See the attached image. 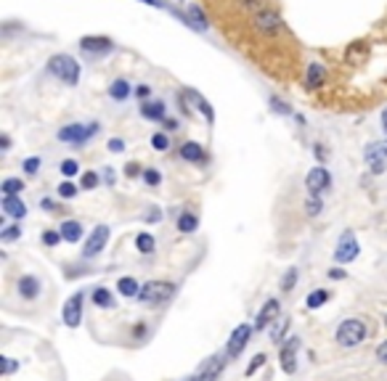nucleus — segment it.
Returning a JSON list of instances; mask_svg holds the SVG:
<instances>
[{"instance_id":"1","label":"nucleus","mask_w":387,"mask_h":381,"mask_svg":"<svg viewBox=\"0 0 387 381\" xmlns=\"http://www.w3.org/2000/svg\"><path fill=\"white\" fill-rule=\"evenodd\" d=\"M337 342L340 347H358V344L366 342V336H369V329H366V323L358 320V318H347L342 320L340 326H337Z\"/></svg>"},{"instance_id":"2","label":"nucleus","mask_w":387,"mask_h":381,"mask_svg":"<svg viewBox=\"0 0 387 381\" xmlns=\"http://www.w3.org/2000/svg\"><path fill=\"white\" fill-rule=\"evenodd\" d=\"M48 72H51L56 79H61L64 85H77V79H80V64H77L72 56H67V53L54 56V59L48 61Z\"/></svg>"},{"instance_id":"3","label":"nucleus","mask_w":387,"mask_h":381,"mask_svg":"<svg viewBox=\"0 0 387 381\" xmlns=\"http://www.w3.org/2000/svg\"><path fill=\"white\" fill-rule=\"evenodd\" d=\"M173 294H175V283H170V281H149L138 291V300L144 304H162L167 302Z\"/></svg>"},{"instance_id":"4","label":"nucleus","mask_w":387,"mask_h":381,"mask_svg":"<svg viewBox=\"0 0 387 381\" xmlns=\"http://www.w3.org/2000/svg\"><path fill=\"white\" fill-rule=\"evenodd\" d=\"M96 132H98V122H91V125H80V122H77V125L61 127V130H59V141H61V143L82 146V143H88Z\"/></svg>"},{"instance_id":"5","label":"nucleus","mask_w":387,"mask_h":381,"mask_svg":"<svg viewBox=\"0 0 387 381\" xmlns=\"http://www.w3.org/2000/svg\"><path fill=\"white\" fill-rule=\"evenodd\" d=\"M252 24L266 38H276L281 29H284V22H281V16L273 8H263V11L252 13Z\"/></svg>"},{"instance_id":"6","label":"nucleus","mask_w":387,"mask_h":381,"mask_svg":"<svg viewBox=\"0 0 387 381\" xmlns=\"http://www.w3.org/2000/svg\"><path fill=\"white\" fill-rule=\"evenodd\" d=\"M82 291H77V294H72L67 302H64V307H61V318H64V323H67L69 329H77L82 320Z\"/></svg>"},{"instance_id":"7","label":"nucleus","mask_w":387,"mask_h":381,"mask_svg":"<svg viewBox=\"0 0 387 381\" xmlns=\"http://www.w3.org/2000/svg\"><path fill=\"white\" fill-rule=\"evenodd\" d=\"M297 350H300V339L297 336H287V342L281 344V371L284 373H294L297 371Z\"/></svg>"},{"instance_id":"8","label":"nucleus","mask_w":387,"mask_h":381,"mask_svg":"<svg viewBox=\"0 0 387 381\" xmlns=\"http://www.w3.org/2000/svg\"><path fill=\"white\" fill-rule=\"evenodd\" d=\"M358 257V241H356V236L347 231L345 236L337 241V249H334V260L337 263H353Z\"/></svg>"},{"instance_id":"9","label":"nucleus","mask_w":387,"mask_h":381,"mask_svg":"<svg viewBox=\"0 0 387 381\" xmlns=\"http://www.w3.org/2000/svg\"><path fill=\"white\" fill-rule=\"evenodd\" d=\"M250 336H252V326L250 323H241V326H236L234 329V334H231V339H228V347H226V355L228 357H236L247 347V342H250Z\"/></svg>"},{"instance_id":"10","label":"nucleus","mask_w":387,"mask_h":381,"mask_svg":"<svg viewBox=\"0 0 387 381\" xmlns=\"http://www.w3.org/2000/svg\"><path fill=\"white\" fill-rule=\"evenodd\" d=\"M107 241H109V228L107 225H96V231L88 236V241H85L82 254H85V257H96L98 251L107 247Z\"/></svg>"},{"instance_id":"11","label":"nucleus","mask_w":387,"mask_h":381,"mask_svg":"<svg viewBox=\"0 0 387 381\" xmlns=\"http://www.w3.org/2000/svg\"><path fill=\"white\" fill-rule=\"evenodd\" d=\"M305 185H308L310 194H321V191H326V188L332 185V175H329L326 167H316V170L308 172Z\"/></svg>"},{"instance_id":"12","label":"nucleus","mask_w":387,"mask_h":381,"mask_svg":"<svg viewBox=\"0 0 387 381\" xmlns=\"http://www.w3.org/2000/svg\"><path fill=\"white\" fill-rule=\"evenodd\" d=\"M281 313V302L279 300H268L263 307H260V313H257V320H255V331H263L268 329L273 320H276V316Z\"/></svg>"},{"instance_id":"13","label":"nucleus","mask_w":387,"mask_h":381,"mask_svg":"<svg viewBox=\"0 0 387 381\" xmlns=\"http://www.w3.org/2000/svg\"><path fill=\"white\" fill-rule=\"evenodd\" d=\"M19 297L22 300H38L40 297V281H38V276L19 278Z\"/></svg>"},{"instance_id":"14","label":"nucleus","mask_w":387,"mask_h":381,"mask_svg":"<svg viewBox=\"0 0 387 381\" xmlns=\"http://www.w3.org/2000/svg\"><path fill=\"white\" fill-rule=\"evenodd\" d=\"M80 48L85 53H109L112 51V40L109 38H96V35H91V38H82L80 40Z\"/></svg>"},{"instance_id":"15","label":"nucleus","mask_w":387,"mask_h":381,"mask_svg":"<svg viewBox=\"0 0 387 381\" xmlns=\"http://www.w3.org/2000/svg\"><path fill=\"white\" fill-rule=\"evenodd\" d=\"M181 98H183V101H188V104H194V106H197V109H199L202 114H204V119H207V122L213 125V122H215L213 106L207 104V101L202 98L199 93H194V91H183V93H181Z\"/></svg>"},{"instance_id":"16","label":"nucleus","mask_w":387,"mask_h":381,"mask_svg":"<svg viewBox=\"0 0 387 381\" xmlns=\"http://www.w3.org/2000/svg\"><path fill=\"white\" fill-rule=\"evenodd\" d=\"M181 157L191 162V164H204L207 162V154H204V148L199 143H194V141H186V143L181 146Z\"/></svg>"},{"instance_id":"17","label":"nucleus","mask_w":387,"mask_h":381,"mask_svg":"<svg viewBox=\"0 0 387 381\" xmlns=\"http://www.w3.org/2000/svg\"><path fill=\"white\" fill-rule=\"evenodd\" d=\"M141 117L149 122H165V104L162 101H144L141 104Z\"/></svg>"},{"instance_id":"18","label":"nucleus","mask_w":387,"mask_h":381,"mask_svg":"<svg viewBox=\"0 0 387 381\" xmlns=\"http://www.w3.org/2000/svg\"><path fill=\"white\" fill-rule=\"evenodd\" d=\"M324 79H326V69H324V64H319V61L308 64L305 85L310 88V91H316V88H321V85H324Z\"/></svg>"},{"instance_id":"19","label":"nucleus","mask_w":387,"mask_h":381,"mask_svg":"<svg viewBox=\"0 0 387 381\" xmlns=\"http://www.w3.org/2000/svg\"><path fill=\"white\" fill-rule=\"evenodd\" d=\"M3 212L8 215V217H24L27 215V204L22 201L19 196H3Z\"/></svg>"},{"instance_id":"20","label":"nucleus","mask_w":387,"mask_h":381,"mask_svg":"<svg viewBox=\"0 0 387 381\" xmlns=\"http://www.w3.org/2000/svg\"><path fill=\"white\" fill-rule=\"evenodd\" d=\"M130 93H133V88H130V82L128 79H114L112 85H109V98L112 101H128L130 98Z\"/></svg>"},{"instance_id":"21","label":"nucleus","mask_w":387,"mask_h":381,"mask_svg":"<svg viewBox=\"0 0 387 381\" xmlns=\"http://www.w3.org/2000/svg\"><path fill=\"white\" fill-rule=\"evenodd\" d=\"M61 236H64V241H69V244L80 241V236H82V225L77 223V220H64V225H61Z\"/></svg>"},{"instance_id":"22","label":"nucleus","mask_w":387,"mask_h":381,"mask_svg":"<svg viewBox=\"0 0 387 381\" xmlns=\"http://www.w3.org/2000/svg\"><path fill=\"white\" fill-rule=\"evenodd\" d=\"M220 371H223V357H213V363L202 371L199 376H194V379H197V381H215Z\"/></svg>"},{"instance_id":"23","label":"nucleus","mask_w":387,"mask_h":381,"mask_svg":"<svg viewBox=\"0 0 387 381\" xmlns=\"http://www.w3.org/2000/svg\"><path fill=\"white\" fill-rule=\"evenodd\" d=\"M363 157H366L369 164H374V162H385L387 159V141L385 143H372L369 148H366V154H363Z\"/></svg>"},{"instance_id":"24","label":"nucleus","mask_w":387,"mask_h":381,"mask_svg":"<svg viewBox=\"0 0 387 381\" xmlns=\"http://www.w3.org/2000/svg\"><path fill=\"white\" fill-rule=\"evenodd\" d=\"M117 289H120L122 297H138L141 286H138V281H135L133 276H128V278H120V281H117Z\"/></svg>"},{"instance_id":"25","label":"nucleus","mask_w":387,"mask_h":381,"mask_svg":"<svg viewBox=\"0 0 387 381\" xmlns=\"http://www.w3.org/2000/svg\"><path fill=\"white\" fill-rule=\"evenodd\" d=\"M329 297H332V294H329L326 289H316V291H310V294H308L305 304L310 307V310H316V307H324V304L329 302Z\"/></svg>"},{"instance_id":"26","label":"nucleus","mask_w":387,"mask_h":381,"mask_svg":"<svg viewBox=\"0 0 387 381\" xmlns=\"http://www.w3.org/2000/svg\"><path fill=\"white\" fill-rule=\"evenodd\" d=\"M0 191H3V196H19L24 191V183L19 178H6L3 185H0Z\"/></svg>"},{"instance_id":"27","label":"nucleus","mask_w":387,"mask_h":381,"mask_svg":"<svg viewBox=\"0 0 387 381\" xmlns=\"http://www.w3.org/2000/svg\"><path fill=\"white\" fill-rule=\"evenodd\" d=\"M188 24L191 26H197V29H207V16L202 13L199 6H188Z\"/></svg>"},{"instance_id":"28","label":"nucleus","mask_w":387,"mask_h":381,"mask_svg":"<svg viewBox=\"0 0 387 381\" xmlns=\"http://www.w3.org/2000/svg\"><path fill=\"white\" fill-rule=\"evenodd\" d=\"M197 225H199V220H197V215H191V212H183V215L178 217V231H181V233H194Z\"/></svg>"},{"instance_id":"29","label":"nucleus","mask_w":387,"mask_h":381,"mask_svg":"<svg viewBox=\"0 0 387 381\" xmlns=\"http://www.w3.org/2000/svg\"><path fill=\"white\" fill-rule=\"evenodd\" d=\"M93 302L98 304V307H107V310H112V307H114V297H112V291L109 289L98 286V289L93 291Z\"/></svg>"},{"instance_id":"30","label":"nucleus","mask_w":387,"mask_h":381,"mask_svg":"<svg viewBox=\"0 0 387 381\" xmlns=\"http://www.w3.org/2000/svg\"><path fill=\"white\" fill-rule=\"evenodd\" d=\"M135 249L141 251V254H151L154 251V236L151 233H138L135 236Z\"/></svg>"},{"instance_id":"31","label":"nucleus","mask_w":387,"mask_h":381,"mask_svg":"<svg viewBox=\"0 0 387 381\" xmlns=\"http://www.w3.org/2000/svg\"><path fill=\"white\" fill-rule=\"evenodd\" d=\"M321 210H324V201H321L319 194H310L305 201V212L310 215V217H316V215H321Z\"/></svg>"},{"instance_id":"32","label":"nucleus","mask_w":387,"mask_h":381,"mask_svg":"<svg viewBox=\"0 0 387 381\" xmlns=\"http://www.w3.org/2000/svg\"><path fill=\"white\" fill-rule=\"evenodd\" d=\"M287 329H289V318H281L279 326H273V331H271V339H273V344L284 342V334H287Z\"/></svg>"},{"instance_id":"33","label":"nucleus","mask_w":387,"mask_h":381,"mask_svg":"<svg viewBox=\"0 0 387 381\" xmlns=\"http://www.w3.org/2000/svg\"><path fill=\"white\" fill-rule=\"evenodd\" d=\"M297 267H289L287 273H284V278H281V291H292L294 289V283H297Z\"/></svg>"},{"instance_id":"34","label":"nucleus","mask_w":387,"mask_h":381,"mask_svg":"<svg viewBox=\"0 0 387 381\" xmlns=\"http://www.w3.org/2000/svg\"><path fill=\"white\" fill-rule=\"evenodd\" d=\"M151 146H154L157 151H167V148H170V138H167L165 132H154V135H151Z\"/></svg>"},{"instance_id":"35","label":"nucleus","mask_w":387,"mask_h":381,"mask_svg":"<svg viewBox=\"0 0 387 381\" xmlns=\"http://www.w3.org/2000/svg\"><path fill=\"white\" fill-rule=\"evenodd\" d=\"M59 170H61V175L72 178V175H77V170H80V167H77V162H75V159H64V162L59 164Z\"/></svg>"},{"instance_id":"36","label":"nucleus","mask_w":387,"mask_h":381,"mask_svg":"<svg viewBox=\"0 0 387 381\" xmlns=\"http://www.w3.org/2000/svg\"><path fill=\"white\" fill-rule=\"evenodd\" d=\"M101 183V178H98V175H96V172H85V175H82V188H85V191H93L96 185Z\"/></svg>"},{"instance_id":"37","label":"nucleus","mask_w":387,"mask_h":381,"mask_svg":"<svg viewBox=\"0 0 387 381\" xmlns=\"http://www.w3.org/2000/svg\"><path fill=\"white\" fill-rule=\"evenodd\" d=\"M61 238H64L61 236V231H43V244H45V247H56Z\"/></svg>"},{"instance_id":"38","label":"nucleus","mask_w":387,"mask_h":381,"mask_svg":"<svg viewBox=\"0 0 387 381\" xmlns=\"http://www.w3.org/2000/svg\"><path fill=\"white\" fill-rule=\"evenodd\" d=\"M144 183L146 185H160L162 183V175L154 167H149V170H144Z\"/></svg>"},{"instance_id":"39","label":"nucleus","mask_w":387,"mask_h":381,"mask_svg":"<svg viewBox=\"0 0 387 381\" xmlns=\"http://www.w3.org/2000/svg\"><path fill=\"white\" fill-rule=\"evenodd\" d=\"M358 56H361V59L366 56V45H361V42H356V45H350V51H347V61L353 64V61H356Z\"/></svg>"},{"instance_id":"40","label":"nucleus","mask_w":387,"mask_h":381,"mask_svg":"<svg viewBox=\"0 0 387 381\" xmlns=\"http://www.w3.org/2000/svg\"><path fill=\"white\" fill-rule=\"evenodd\" d=\"M19 236H22V228H19V225H8V228L0 233V238H3V241H16Z\"/></svg>"},{"instance_id":"41","label":"nucleus","mask_w":387,"mask_h":381,"mask_svg":"<svg viewBox=\"0 0 387 381\" xmlns=\"http://www.w3.org/2000/svg\"><path fill=\"white\" fill-rule=\"evenodd\" d=\"M56 191H59V196H61V199H75V196H77V188H75L72 183H61L59 188H56Z\"/></svg>"},{"instance_id":"42","label":"nucleus","mask_w":387,"mask_h":381,"mask_svg":"<svg viewBox=\"0 0 387 381\" xmlns=\"http://www.w3.org/2000/svg\"><path fill=\"white\" fill-rule=\"evenodd\" d=\"M16 368H19V363H16L14 357H3V368H0V373H3V376H11Z\"/></svg>"},{"instance_id":"43","label":"nucleus","mask_w":387,"mask_h":381,"mask_svg":"<svg viewBox=\"0 0 387 381\" xmlns=\"http://www.w3.org/2000/svg\"><path fill=\"white\" fill-rule=\"evenodd\" d=\"M241 6H244V8H247V11H263V8H266V0H241Z\"/></svg>"},{"instance_id":"44","label":"nucleus","mask_w":387,"mask_h":381,"mask_svg":"<svg viewBox=\"0 0 387 381\" xmlns=\"http://www.w3.org/2000/svg\"><path fill=\"white\" fill-rule=\"evenodd\" d=\"M40 164L43 162L38 157H29L27 162H24V172H27V175H35V172L40 170Z\"/></svg>"},{"instance_id":"45","label":"nucleus","mask_w":387,"mask_h":381,"mask_svg":"<svg viewBox=\"0 0 387 381\" xmlns=\"http://www.w3.org/2000/svg\"><path fill=\"white\" fill-rule=\"evenodd\" d=\"M263 363H266V355H255V360L247 366V376H252L257 368H263Z\"/></svg>"},{"instance_id":"46","label":"nucleus","mask_w":387,"mask_h":381,"mask_svg":"<svg viewBox=\"0 0 387 381\" xmlns=\"http://www.w3.org/2000/svg\"><path fill=\"white\" fill-rule=\"evenodd\" d=\"M271 106H273V111H279V114H292V109L284 104V101H279V98H271Z\"/></svg>"},{"instance_id":"47","label":"nucleus","mask_w":387,"mask_h":381,"mask_svg":"<svg viewBox=\"0 0 387 381\" xmlns=\"http://www.w3.org/2000/svg\"><path fill=\"white\" fill-rule=\"evenodd\" d=\"M377 360H379V363H385L387 366V339L382 344H379V347H377Z\"/></svg>"},{"instance_id":"48","label":"nucleus","mask_w":387,"mask_h":381,"mask_svg":"<svg viewBox=\"0 0 387 381\" xmlns=\"http://www.w3.org/2000/svg\"><path fill=\"white\" fill-rule=\"evenodd\" d=\"M326 276L329 278H334V281H342V278L347 276L345 270H342V267H332V270H329V273H326Z\"/></svg>"},{"instance_id":"49","label":"nucleus","mask_w":387,"mask_h":381,"mask_svg":"<svg viewBox=\"0 0 387 381\" xmlns=\"http://www.w3.org/2000/svg\"><path fill=\"white\" fill-rule=\"evenodd\" d=\"M125 175H128V178H135V175H141V167H138L135 162H130V164L125 167Z\"/></svg>"},{"instance_id":"50","label":"nucleus","mask_w":387,"mask_h":381,"mask_svg":"<svg viewBox=\"0 0 387 381\" xmlns=\"http://www.w3.org/2000/svg\"><path fill=\"white\" fill-rule=\"evenodd\" d=\"M40 207H43V210H48V212H56V210H59V207H56V201H54V199H43V201H40Z\"/></svg>"},{"instance_id":"51","label":"nucleus","mask_w":387,"mask_h":381,"mask_svg":"<svg viewBox=\"0 0 387 381\" xmlns=\"http://www.w3.org/2000/svg\"><path fill=\"white\" fill-rule=\"evenodd\" d=\"M109 148H112V151H117V154H120L122 148H125V143H122L120 138H112V141H109Z\"/></svg>"},{"instance_id":"52","label":"nucleus","mask_w":387,"mask_h":381,"mask_svg":"<svg viewBox=\"0 0 387 381\" xmlns=\"http://www.w3.org/2000/svg\"><path fill=\"white\" fill-rule=\"evenodd\" d=\"M165 130H170V132H173V130H178V119H175V117L165 119Z\"/></svg>"},{"instance_id":"53","label":"nucleus","mask_w":387,"mask_h":381,"mask_svg":"<svg viewBox=\"0 0 387 381\" xmlns=\"http://www.w3.org/2000/svg\"><path fill=\"white\" fill-rule=\"evenodd\" d=\"M135 95H138V98H146V95H151V88H149V85H141V88L135 91Z\"/></svg>"},{"instance_id":"54","label":"nucleus","mask_w":387,"mask_h":381,"mask_svg":"<svg viewBox=\"0 0 387 381\" xmlns=\"http://www.w3.org/2000/svg\"><path fill=\"white\" fill-rule=\"evenodd\" d=\"M104 183L114 185V172H112V167H107V172H104Z\"/></svg>"},{"instance_id":"55","label":"nucleus","mask_w":387,"mask_h":381,"mask_svg":"<svg viewBox=\"0 0 387 381\" xmlns=\"http://www.w3.org/2000/svg\"><path fill=\"white\" fill-rule=\"evenodd\" d=\"M0 146H3V151H8V148H11V138H8L6 132H3V138H0Z\"/></svg>"},{"instance_id":"56","label":"nucleus","mask_w":387,"mask_h":381,"mask_svg":"<svg viewBox=\"0 0 387 381\" xmlns=\"http://www.w3.org/2000/svg\"><path fill=\"white\" fill-rule=\"evenodd\" d=\"M313 154H316V159H321V162L326 159V151H324V146H316V148H313Z\"/></svg>"},{"instance_id":"57","label":"nucleus","mask_w":387,"mask_h":381,"mask_svg":"<svg viewBox=\"0 0 387 381\" xmlns=\"http://www.w3.org/2000/svg\"><path fill=\"white\" fill-rule=\"evenodd\" d=\"M141 3H149V6H157V8H165V3H162V0H141Z\"/></svg>"},{"instance_id":"58","label":"nucleus","mask_w":387,"mask_h":381,"mask_svg":"<svg viewBox=\"0 0 387 381\" xmlns=\"http://www.w3.org/2000/svg\"><path fill=\"white\" fill-rule=\"evenodd\" d=\"M382 130L387 132V109H385V111H382Z\"/></svg>"},{"instance_id":"59","label":"nucleus","mask_w":387,"mask_h":381,"mask_svg":"<svg viewBox=\"0 0 387 381\" xmlns=\"http://www.w3.org/2000/svg\"><path fill=\"white\" fill-rule=\"evenodd\" d=\"M385 326H387V316H385Z\"/></svg>"},{"instance_id":"60","label":"nucleus","mask_w":387,"mask_h":381,"mask_svg":"<svg viewBox=\"0 0 387 381\" xmlns=\"http://www.w3.org/2000/svg\"><path fill=\"white\" fill-rule=\"evenodd\" d=\"M191 381H197V379H191Z\"/></svg>"}]
</instances>
